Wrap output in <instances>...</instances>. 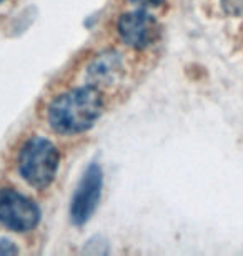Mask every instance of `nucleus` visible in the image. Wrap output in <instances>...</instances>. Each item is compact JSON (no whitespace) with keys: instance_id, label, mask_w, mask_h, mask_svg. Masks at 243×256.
<instances>
[{"instance_id":"1","label":"nucleus","mask_w":243,"mask_h":256,"mask_svg":"<svg viewBox=\"0 0 243 256\" xmlns=\"http://www.w3.org/2000/svg\"><path fill=\"white\" fill-rule=\"evenodd\" d=\"M103 98L92 85L60 94L49 106V124L55 132L74 135L89 130L102 115Z\"/></svg>"},{"instance_id":"2","label":"nucleus","mask_w":243,"mask_h":256,"mask_svg":"<svg viewBox=\"0 0 243 256\" xmlns=\"http://www.w3.org/2000/svg\"><path fill=\"white\" fill-rule=\"evenodd\" d=\"M19 170L20 175L32 186H47L59 170V152L52 145V142L42 136L30 138L20 150Z\"/></svg>"},{"instance_id":"3","label":"nucleus","mask_w":243,"mask_h":256,"mask_svg":"<svg viewBox=\"0 0 243 256\" xmlns=\"http://www.w3.org/2000/svg\"><path fill=\"white\" fill-rule=\"evenodd\" d=\"M39 222L40 210L29 196L14 188L0 190V223L14 232L24 233L34 230Z\"/></svg>"},{"instance_id":"4","label":"nucleus","mask_w":243,"mask_h":256,"mask_svg":"<svg viewBox=\"0 0 243 256\" xmlns=\"http://www.w3.org/2000/svg\"><path fill=\"white\" fill-rule=\"evenodd\" d=\"M117 30L120 38L132 48H147L160 37V25L157 18L147 10H133L118 18Z\"/></svg>"},{"instance_id":"5","label":"nucleus","mask_w":243,"mask_h":256,"mask_svg":"<svg viewBox=\"0 0 243 256\" xmlns=\"http://www.w3.org/2000/svg\"><path fill=\"white\" fill-rule=\"evenodd\" d=\"M102 194V170L98 165H90L77 186L70 204V216L75 224H84L94 214Z\"/></svg>"},{"instance_id":"6","label":"nucleus","mask_w":243,"mask_h":256,"mask_svg":"<svg viewBox=\"0 0 243 256\" xmlns=\"http://www.w3.org/2000/svg\"><path fill=\"white\" fill-rule=\"evenodd\" d=\"M123 74V64L117 52H103L90 64L87 70L89 85L95 86H110L115 85Z\"/></svg>"},{"instance_id":"7","label":"nucleus","mask_w":243,"mask_h":256,"mask_svg":"<svg viewBox=\"0 0 243 256\" xmlns=\"http://www.w3.org/2000/svg\"><path fill=\"white\" fill-rule=\"evenodd\" d=\"M223 10L230 15H241L243 14V0H221Z\"/></svg>"},{"instance_id":"8","label":"nucleus","mask_w":243,"mask_h":256,"mask_svg":"<svg viewBox=\"0 0 243 256\" xmlns=\"http://www.w3.org/2000/svg\"><path fill=\"white\" fill-rule=\"evenodd\" d=\"M19 253V248L7 238H0V254H12Z\"/></svg>"},{"instance_id":"9","label":"nucleus","mask_w":243,"mask_h":256,"mask_svg":"<svg viewBox=\"0 0 243 256\" xmlns=\"http://www.w3.org/2000/svg\"><path fill=\"white\" fill-rule=\"evenodd\" d=\"M132 2L137 5H142V7H157L163 0H132Z\"/></svg>"},{"instance_id":"10","label":"nucleus","mask_w":243,"mask_h":256,"mask_svg":"<svg viewBox=\"0 0 243 256\" xmlns=\"http://www.w3.org/2000/svg\"><path fill=\"white\" fill-rule=\"evenodd\" d=\"M0 2H4V0H0Z\"/></svg>"}]
</instances>
